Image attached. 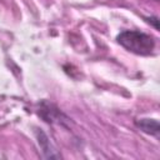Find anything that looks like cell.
I'll return each instance as SVG.
<instances>
[{
	"mask_svg": "<svg viewBox=\"0 0 160 160\" xmlns=\"http://www.w3.org/2000/svg\"><path fill=\"white\" fill-rule=\"evenodd\" d=\"M118 42L126 50L138 55H150L155 48V39L138 30H124L116 36Z\"/></svg>",
	"mask_w": 160,
	"mask_h": 160,
	"instance_id": "obj_1",
	"label": "cell"
},
{
	"mask_svg": "<svg viewBox=\"0 0 160 160\" xmlns=\"http://www.w3.org/2000/svg\"><path fill=\"white\" fill-rule=\"evenodd\" d=\"M39 115L46 121V122H56V124H64V121H69V119L54 105L42 101L39 108Z\"/></svg>",
	"mask_w": 160,
	"mask_h": 160,
	"instance_id": "obj_2",
	"label": "cell"
},
{
	"mask_svg": "<svg viewBox=\"0 0 160 160\" xmlns=\"http://www.w3.org/2000/svg\"><path fill=\"white\" fill-rule=\"evenodd\" d=\"M135 125L141 131H144L145 134H150V135L159 138L160 126H159L158 120H155V119H138V120H135Z\"/></svg>",
	"mask_w": 160,
	"mask_h": 160,
	"instance_id": "obj_4",
	"label": "cell"
},
{
	"mask_svg": "<svg viewBox=\"0 0 160 160\" xmlns=\"http://www.w3.org/2000/svg\"><path fill=\"white\" fill-rule=\"evenodd\" d=\"M155 1H159V0H155Z\"/></svg>",
	"mask_w": 160,
	"mask_h": 160,
	"instance_id": "obj_6",
	"label": "cell"
},
{
	"mask_svg": "<svg viewBox=\"0 0 160 160\" xmlns=\"http://www.w3.org/2000/svg\"><path fill=\"white\" fill-rule=\"evenodd\" d=\"M146 20H148L149 22L154 24V28H155L156 30H159V20H158V18H156V16H151V18H148Z\"/></svg>",
	"mask_w": 160,
	"mask_h": 160,
	"instance_id": "obj_5",
	"label": "cell"
},
{
	"mask_svg": "<svg viewBox=\"0 0 160 160\" xmlns=\"http://www.w3.org/2000/svg\"><path fill=\"white\" fill-rule=\"evenodd\" d=\"M35 135H36L38 145L42 152V158H45V159H60L61 158V155L58 152V150L55 149V146L51 144L48 135L42 130L36 129Z\"/></svg>",
	"mask_w": 160,
	"mask_h": 160,
	"instance_id": "obj_3",
	"label": "cell"
}]
</instances>
